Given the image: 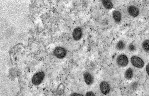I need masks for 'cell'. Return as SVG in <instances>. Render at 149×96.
<instances>
[{"label":"cell","mask_w":149,"mask_h":96,"mask_svg":"<svg viewBox=\"0 0 149 96\" xmlns=\"http://www.w3.org/2000/svg\"><path fill=\"white\" fill-rule=\"evenodd\" d=\"M54 53L56 57L59 59H63L65 57L67 51L64 48L59 47L55 49Z\"/></svg>","instance_id":"4"},{"label":"cell","mask_w":149,"mask_h":96,"mask_svg":"<svg viewBox=\"0 0 149 96\" xmlns=\"http://www.w3.org/2000/svg\"><path fill=\"white\" fill-rule=\"evenodd\" d=\"M86 96H95V95L93 92L90 91V92H88L86 93Z\"/></svg>","instance_id":"15"},{"label":"cell","mask_w":149,"mask_h":96,"mask_svg":"<svg viewBox=\"0 0 149 96\" xmlns=\"http://www.w3.org/2000/svg\"><path fill=\"white\" fill-rule=\"evenodd\" d=\"M125 47V44L122 41H120L117 44V49L118 50H121L124 49Z\"/></svg>","instance_id":"13"},{"label":"cell","mask_w":149,"mask_h":96,"mask_svg":"<svg viewBox=\"0 0 149 96\" xmlns=\"http://www.w3.org/2000/svg\"><path fill=\"white\" fill-rule=\"evenodd\" d=\"M142 47L145 51L149 53V39L143 41L142 44Z\"/></svg>","instance_id":"12"},{"label":"cell","mask_w":149,"mask_h":96,"mask_svg":"<svg viewBox=\"0 0 149 96\" xmlns=\"http://www.w3.org/2000/svg\"><path fill=\"white\" fill-rule=\"evenodd\" d=\"M100 87L101 92L104 95H107L110 92L109 84L106 81H103L101 82Z\"/></svg>","instance_id":"5"},{"label":"cell","mask_w":149,"mask_h":96,"mask_svg":"<svg viewBox=\"0 0 149 96\" xmlns=\"http://www.w3.org/2000/svg\"><path fill=\"white\" fill-rule=\"evenodd\" d=\"M131 62L134 67L138 68H142L145 66L144 60L138 56H133L131 58Z\"/></svg>","instance_id":"1"},{"label":"cell","mask_w":149,"mask_h":96,"mask_svg":"<svg viewBox=\"0 0 149 96\" xmlns=\"http://www.w3.org/2000/svg\"><path fill=\"white\" fill-rule=\"evenodd\" d=\"M112 16L114 21L116 22L117 23H119L122 20V15L119 11L117 10H115L113 11L112 13Z\"/></svg>","instance_id":"9"},{"label":"cell","mask_w":149,"mask_h":96,"mask_svg":"<svg viewBox=\"0 0 149 96\" xmlns=\"http://www.w3.org/2000/svg\"><path fill=\"white\" fill-rule=\"evenodd\" d=\"M45 77V74L43 72H40L36 73L32 78V83L34 85H38L41 84Z\"/></svg>","instance_id":"3"},{"label":"cell","mask_w":149,"mask_h":96,"mask_svg":"<svg viewBox=\"0 0 149 96\" xmlns=\"http://www.w3.org/2000/svg\"><path fill=\"white\" fill-rule=\"evenodd\" d=\"M82 31L80 27H77L74 29L72 33V37L75 40H79L82 38Z\"/></svg>","instance_id":"7"},{"label":"cell","mask_w":149,"mask_h":96,"mask_svg":"<svg viewBox=\"0 0 149 96\" xmlns=\"http://www.w3.org/2000/svg\"><path fill=\"white\" fill-rule=\"evenodd\" d=\"M146 71L149 76V63L146 66Z\"/></svg>","instance_id":"16"},{"label":"cell","mask_w":149,"mask_h":96,"mask_svg":"<svg viewBox=\"0 0 149 96\" xmlns=\"http://www.w3.org/2000/svg\"><path fill=\"white\" fill-rule=\"evenodd\" d=\"M128 12L130 15L135 18L139 15V11L137 7L134 5H130L128 8Z\"/></svg>","instance_id":"6"},{"label":"cell","mask_w":149,"mask_h":96,"mask_svg":"<svg viewBox=\"0 0 149 96\" xmlns=\"http://www.w3.org/2000/svg\"><path fill=\"white\" fill-rule=\"evenodd\" d=\"M134 75V71L133 69L129 68L127 70H126L124 73V77L127 80H130L133 78Z\"/></svg>","instance_id":"10"},{"label":"cell","mask_w":149,"mask_h":96,"mask_svg":"<svg viewBox=\"0 0 149 96\" xmlns=\"http://www.w3.org/2000/svg\"><path fill=\"white\" fill-rule=\"evenodd\" d=\"M71 96H83V95L81 94H79L77 93H74L73 94H72Z\"/></svg>","instance_id":"17"},{"label":"cell","mask_w":149,"mask_h":96,"mask_svg":"<svg viewBox=\"0 0 149 96\" xmlns=\"http://www.w3.org/2000/svg\"><path fill=\"white\" fill-rule=\"evenodd\" d=\"M128 49L131 51H133L135 49V47L134 45H132V44H130L129 45V47H128Z\"/></svg>","instance_id":"14"},{"label":"cell","mask_w":149,"mask_h":96,"mask_svg":"<svg viewBox=\"0 0 149 96\" xmlns=\"http://www.w3.org/2000/svg\"><path fill=\"white\" fill-rule=\"evenodd\" d=\"M128 59L125 55H121L118 56L117 59V63L119 67H124L128 64Z\"/></svg>","instance_id":"2"},{"label":"cell","mask_w":149,"mask_h":96,"mask_svg":"<svg viewBox=\"0 0 149 96\" xmlns=\"http://www.w3.org/2000/svg\"><path fill=\"white\" fill-rule=\"evenodd\" d=\"M83 78L86 84L88 85H90L93 83V77L89 72H86L83 74Z\"/></svg>","instance_id":"8"},{"label":"cell","mask_w":149,"mask_h":96,"mask_svg":"<svg viewBox=\"0 0 149 96\" xmlns=\"http://www.w3.org/2000/svg\"><path fill=\"white\" fill-rule=\"evenodd\" d=\"M103 5L107 9H112L113 8V4L110 1L104 0L102 1Z\"/></svg>","instance_id":"11"}]
</instances>
